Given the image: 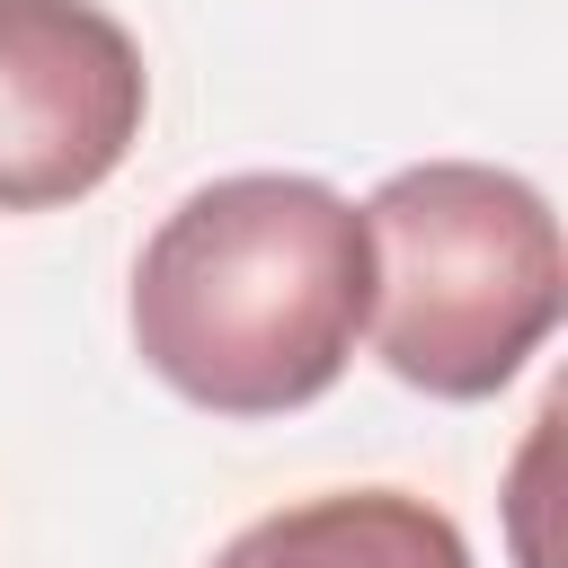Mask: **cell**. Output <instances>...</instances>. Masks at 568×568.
<instances>
[{
  "label": "cell",
  "instance_id": "obj_1",
  "mask_svg": "<svg viewBox=\"0 0 568 568\" xmlns=\"http://www.w3.org/2000/svg\"><path fill=\"white\" fill-rule=\"evenodd\" d=\"M373 311L364 213L284 169L195 186L133 266L142 364L213 417H293L337 390Z\"/></svg>",
  "mask_w": 568,
  "mask_h": 568
},
{
  "label": "cell",
  "instance_id": "obj_2",
  "mask_svg": "<svg viewBox=\"0 0 568 568\" xmlns=\"http://www.w3.org/2000/svg\"><path fill=\"white\" fill-rule=\"evenodd\" d=\"M373 355L426 399H497L568 302L559 213L488 160H417L373 186Z\"/></svg>",
  "mask_w": 568,
  "mask_h": 568
},
{
  "label": "cell",
  "instance_id": "obj_3",
  "mask_svg": "<svg viewBox=\"0 0 568 568\" xmlns=\"http://www.w3.org/2000/svg\"><path fill=\"white\" fill-rule=\"evenodd\" d=\"M142 115L151 71L98 0H0V213L98 195Z\"/></svg>",
  "mask_w": 568,
  "mask_h": 568
},
{
  "label": "cell",
  "instance_id": "obj_4",
  "mask_svg": "<svg viewBox=\"0 0 568 568\" xmlns=\"http://www.w3.org/2000/svg\"><path fill=\"white\" fill-rule=\"evenodd\" d=\"M213 568H470V541L408 488H328L231 532Z\"/></svg>",
  "mask_w": 568,
  "mask_h": 568
}]
</instances>
